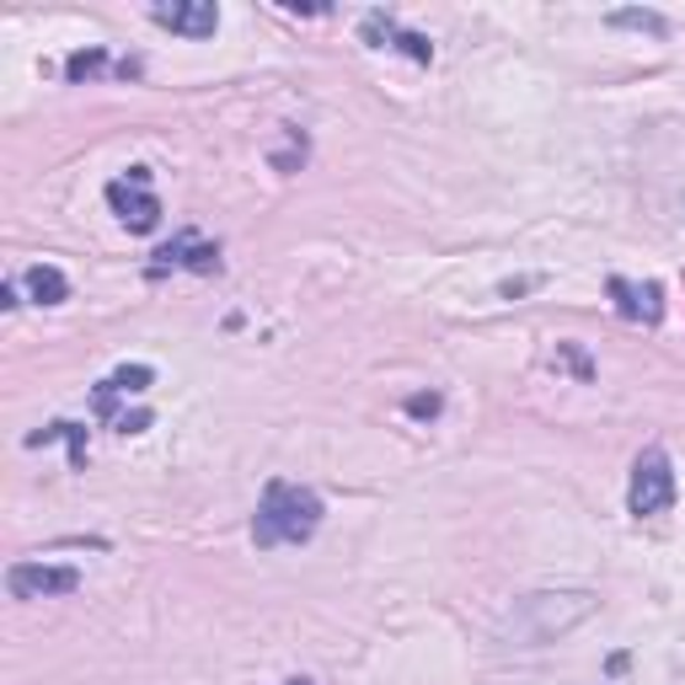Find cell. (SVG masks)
<instances>
[{
    "label": "cell",
    "instance_id": "6da1fadb",
    "mask_svg": "<svg viewBox=\"0 0 685 685\" xmlns=\"http://www.w3.org/2000/svg\"><path fill=\"white\" fill-rule=\"evenodd\" d=\"M322 525V498L300 482H269L263 487V504L252 520V541L258 546H300V541L316 536Z\"/></svg>",
    "mask_w": 685,
    "mask_h": 685
},
{
    "label": "cell",
    "instance_id": "7a4b0ae2",
    "mask_svg": "<svg viewBox=\"0 0 685 685\" xmlns=\"http://www.w3.org/2000/svg\"><path fill=\"white\" fill-rule=\"evenodd\" d=\"M590 611H595V595H584V590H573V595H531L520 600V611L508 616V637H514V648H541V643L563 637L567 626H578Z\"/></svg>",
    "mask_w": 685,
    "mask_h": 685
},
{
    "label": "cell",
    "instance_id": "3957f363",
    "mask_svg": "<svg viewBox=\"0 0 685 685\" xmlns=\"http://www.w3.org/2000/svg\"><path fill=\"white\" fill-rule=\"evenodd\" d=\"M669 504H675V466H669V455L654 445V450H643L637 466H632L626 508H632L637 520H654V514H664Z\"/></svg>",
    "mask_w": 685,
    "mask_h": 685
},
{
    "label": "cell",
    "instance_id": "277c9868",
    "mask_svg": "<svg viewBox=\"0 0 685 685\" xmlns=\"http://www.w3.org/2000/svg\"><path fill=\"white\" fill-rule=\"evenodd\" d=\"M108 204L129 231H155L161 225V199L150 193V172L145 167H129V178L108 182Z\"/></svg>",
    "mask_w": 685,
    "mask_h": 685
},
{
    "label": "cell",
    "instance_id": "5b68a950",
    "mask_svg": "<svg viewBox=\"0 0 685 685\" xmlns=\"http://www.w3.org/2000/svg\"><path fill=\"white\" fill-rule=\"evenodd\" d=\"M6 590L17 600H54V595H75L81 590V573L60 563H11L6 567Z\"/></svg>",
    "mask_w": 685,
    "mask_h": 685
},
{
    "label": "cell",
    "instance_id": "8992f818",
    "mask_svg": "<svg viewBox=\"0 0 685 685\" xmlns=\"http://www.w3.org/2000/svg\"><path fill=\"white\" fill-rule=\"evenodd\" d=\"M161 28L182 32V38H209V32L220 28V11L209 6V0H172V6H155L150 11Z\"/></svg>",
    "mask_w": 685,
    "mask_h": 685
},
{
    "label": "cell",
    "instance_id": "52a82bcc",
    "mask_svg": "<svg viewBox=\"0 0 685 685\" xmlns=\"http://www.w3.org/2000/svg\"><path fill=\"white\" fill-rule=\"evenodd\" d=\"M611 300L626 322H658L664 316V290L658 284H632V279H611Z\"/></svg>",
    "mask_w": 685,
    "mask_h": 685
},
{
    "label": "cell",
    "instance_id": "ba28073f",
    "mask_svg": "<svg viewBox=\"0 0 685 685\" xmlns=\"http://www.w3.org/2000/svg\"><path fill=\"white\" fill-rule=\"evenodd\" d=\"M364 38H370L375 49L396 43V49H402V54H413L417 64H429V60H434V43H429L423 32H402V28H396V22L386 17V11H370V17H364Z\"/></svg>",
    "mask_w": 685,
    "mask_h": 685
},
{
    "label": "cell",
    "instance_id": "9c48e42d",
    "mask_svg": "<svg viewBox=\"0 0 685 685\" xmlns=\"http://www.w3.org/2000/svg\"><path fill=\"white\" fill-rule=\"evenodd\" d=\"M49 440H70V466L81 472L87 466V429L81 423H49V429H38V434H28V445H49Z\"/></svg>",
    "mask_w": 685,
    "mask_h": 685
},
{
    "label": "cell",
    "instance_id": "30bf717a",
    "mask_svg": "<svg viewBox=\"0 0 685 685\" xmlns=\"http://www.w3.org/2000/svg\"><path fill=\"white\" fill-rule=\"evenodd\" d=\"M28 290L38 305H60V300L70 295V279H64L60 269H49V263H38V269H28Z\"/></svg>",
    "mask_w": 685,
    "mask_h": 685
},
{
    "label": "cell",
    "instance_id": "8fae6325",
    "mask_svg": "<svg viewBox=\"0 0 685 685\" xmlns=\"http://www.w3.org/2000/svg\"><path fill=\"white\" fill-rule=\"evenodd\" d=\"M150 381H155V370H150V364H119V370H113V391H119V396L145 391Z\"/></svg>",
    "mask_w": 685,
    "mask_h": 685
},
{
    "label": "cell",
    "instance_id": "7c38bea8",
    "mask_svg": "<svg viewBox=\"0 0 685 685\" xmlns=\"http://www.w3.org/2000/svg\"><path fill=\"white\" fill-rule=\"evenodd\" d=\"M102 64H108V54H102V49H81V54H70V60H64V75H70V81H87V75H97V70H102Z\"/></svg>",
    "mask_w": 685,
    "mask_h": 685
},
{
    "label": "cell",
    "instance_id": "4fadbf2b",
    "mask_svg": "<svg viewBox=\"0 0 685 685\" xmlns=\"http://www.w3.org/2000/svg\"><path fill=\"white\" fill-rule=\"evenodd\" d=\"M611 28H643V32H664L658 11H611Z\"/></svg>",
    "mask_w": 685,
    "mask_h": 685
},
{
    "label": "cell",
    "instance_id": "5bb4252c",
    "mask_svg": "<svg viewBox=\"0 0 685 685\" xmlns=\"http://www.w3.org/2000/svg\"><path fill=\"white\" fill-rule=\"evenodd\" d=\"M407 413H413V417H434V413H440V396H434V391H423V396H407Z\"/></svg>",
    "mask_w": 685,
    "mask_h": 685
},
{
    "label": "cell",
    "instance_id": "9a60e30c",
    "mask_svg": "<svg viewBox=\"0 0 685 685\" xmlns=\"http://www.w3.org/2000/svg\"><path fill=\"white\" fill-rule=\"evenodd\" d=\"M557 354H563L567 364H573V370H578V381H590V375H595V370H590V359L578 354V349H573V343H557Z\"/></svg>",
    "mask_w": 685,
    "mask_h": 685
},
{
    "label": "cell",
    "instance_id": "2e32d148",
    "mask_svg": "<svg viewBox=\"0 0 685 685\" xmlns=\"http://www.w3.org/2000/svg\"><path fill=\"white\" fill-rule=\"evenodd\" d=\"M145 423H150V413H123V417H119V429H123V434H140Z\"/></svg>",
    "mask_w": 685,
    "mask_h": 685
}]
</instances>
